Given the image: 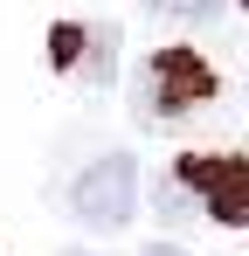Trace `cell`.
I'll return each mask as SVG.
<instances>
[{"mask_svg": "<svg viewBox=\"0 0 249 256\" xmlns=\"http://www.w3.org/2000/svg\"><path fill=\"white\" fill-rule=\"evenodd\" d=\"M214 90H222V76L201 48H160L138 70V111L152 125H166V118H187V111L214 104Z\"/></svg>", "mask_w": 249, "mask_h": 256, "instance_id": "6da1fadb", "label": "cell"}, {"mask_svg": "<svg viewBox=\"0 0 249 256\" xmlns=\"http://www.w3.org/2000/svg\"><path fill=\"white\" fill-rule=\"evenodd\" d=\"M70 214H76L90 236H118L124 222L138 214V166L124 152H104L70 180Z\"/></svg>", "mask_w": 249, "mask_h": 256, "instance_id": "7a4b0ae2", "label": "cell"}, {"mask_svg": "<svg viewBox=\"0 0 249 256\" xmlns=\"http://www.w3.org/2000/svg\"><path fill=\"white\" fill-rule=\"evenodd\" d=\"M173 180L194 194V208L214 214L222 228H242L249 222V160H236V152H187L180 166H173Z\"/></svg>", "mask_w": 249, "mask_h": 256, "instance_id": "3957f363", "label": "cell"}, {"mask_svg": "<svg viewBox=\"0 0 249 256\" xmlns=\"http://www.w3.org/2000/svg\"><path fill=\"white\" fill-rule=\"evenodd\" d=\"M70 76H83L90 90H111V84H118V28H111V21L83 28V56H76Z\"/></svg>", "mask_w": 249, "mask_h": 256, "instance_id": "277c9868", "label": "cell"}, {"mask_svg": "<svg viewBox=\"0 0 249 256\" xmlns=\"http://www.w3.org/2000/svg\"><path fill=\"white\" fill-rule=\"evenodd\" d=\"M160 21H187V28H208V21H222V7L228 0H146Z\"/></svg>", "mask_w": 249, "mask_h": 256, "instance_id": "5b68a950", "label": "cell"}, {"mask_svg": "<svg viewBox=\"0 0 249 256\" xmlns=\"http://www.w3.org/2000/svg\"><path fill=\"white\" fill-rule=\"evenodd\" d=\"M152 201H160V222H194V214H201V208H194V194H187L173 173L160 180V194H152Z\"/></svg>", "mask_w": 249, "mask_h": 256, "instance_id": "8992f818", "label": "cell"}, {"mask_svg": "<svg viewBox=\"0 0 249 256\" xmlns=\"http://www.w3.org/2000/svg\"><path fill=\"white\" fill-rule=\"evenodd\" d=\"M48 42H56V70H76V56H83V28L76 21H56Z\"/></svg>", "mask_w": 249, "mask_h": 256, "instance_id": "52a82bcc", "label": "cell"}, {"mask_svg": "<svg viewBox=\"0 0 249 256\" xmlns=\"http://www.w3.org/2000/svg\"><path fill=\"white\" fill-rule=\"evenodd\" d=\"M138 256H187V250H173V242H152V250H138Z\"/></svg>", "mask_w": 249, "mask_h": 256, "instance_id": "ba28073f", "label": "cell"}, {"mask_svg": "<svg viewBox=\"0 0 249 256\" xmlns=\"http://www.w3.org/2000/svg\"><path fill=\"white\" fill-rule=\"evenodd\" d=\"M62 256H97V250H62Z\"/></svg>", "mask_w": 249, "mask_h": 256, "instance_id": "9c48e42d", "label": "cell"}]
</instances>
